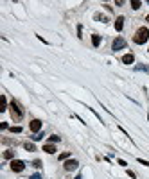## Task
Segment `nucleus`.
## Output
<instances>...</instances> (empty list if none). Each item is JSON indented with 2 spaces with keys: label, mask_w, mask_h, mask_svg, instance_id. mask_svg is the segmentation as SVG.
Listing matches in <instances>:
<instances>
[{
  "label": "nucleus",
  "mask_w": 149,
  "mask_h": 179,
  "mask_svg": "<svg viewBox=\"0 0 149 179\" xmlns=\"http://www.w3.org/2000/svg\"><path fill=\"white\" fill-rule=\"evenodd\" d=\"M75 179H83V177H81V176H77V177H75Z\"/></svg>",
  "instance_id": "25"
},
{
  "label": "nucleus",
  "mask_w": 149,
  "mask_h": 179,
  "mask_svg": "<svg viewBox=\"0 0 149 179\" xmlns=\"http://www.w3.org/2000/svg\"><path fill=\"white\" fill-rule=\"evenodd\" d=\"M7 109V99L6 97H2V106H0V111H6Z\"/></svg>",
  "instance_id": "13"
},
{
  "label": "nucleus",
  "mask_w": 149,
  "mask_h": 179,
  "mask_svg": "<svg viewBox=\"0 0 149 179\" xmlns=\"http://www.w3.org/2000/svg\"><path fill=\"white\" fill-rule=\"evenodd\" d=\"M59 140H61V138L54 134V136H50V138H49V143H56V142H59Z\"/></svg>",
  "instance_id": "16"
},
{
  "label": "nucleus",
  "mask_w": 149,
  "mask_h": 179,
  "mask_svg": "<svg viewBox=\"0 0 149 179\" xmlns=\"http://www.w3.org/2000/svg\"><path fill=\"white\" fill-rule=\"evenodd\" d=\"M128 176H129V177H133V179L137 177V176H135V172H131V170H128Z\"/></svg>",
  "instance_id": "23"
},
{
  "label": "nucleus",
  "mask_w": 149,
  "mask_h": 179,
  "mask_svg": "<svg viewBox=\"0 0 149 179\" xmlns=\"http://www.w3.org/2000/svg\"><path fill=\"white\" fill-rule=\"evenodd\" d=\"M11 133H22V127L20 126H16V127L13 126V127H11Z\"/></svg>",
  "instance_id": "20"
},
{
  "label": "nucleus",
  "mask_w": 149,
  "mask_h": 179,
  "mask_svg": "<svg viewBox=\"0 0 149 179\" xmlns=\"http://www.w3.org/2000/svg\"><path fill=\"white\" fill-rule=\"evenodd\" d=\"M147 40H149V29L147 27H139L137 32H135V36H133V41L137 45H144Z\"/></svg>",
  "instance_id": "1"
},
{
  "label": "nucleus",
  "mask_w": 149,
  "mask_h": 179,
  "mask_svg": "<svg viewBox=\"0 0 149 179\" xmlns=\"http://www.w3.org/2000/svg\"><path fill=\"white\" fill-rule=\"evenodd\" d=\"M32 167L40 169V167H42V161H40V159H34V161H32Z\"/></svg>",
  "instance_id": "19"
},
{
  "label": "nucleus",
  "mask_w": 149,
  "mask_h": 179,
  "mask_svg": "<svg viewBox=\"0 0 149 179\" xmlns=\"http://www.w3.org/2000/svg\"><path fill=\"white\" fill-rule=\"evenodd\" d=\"M122 27H124V16H119L117 20H115V31H122Z\"/></svg>",
  "instance_id": "8"
},
{
  "label": "nucleus",
  "mask_w": 149,
  "mask_h": 179,
  "mask_svg": "<svg viewBox=\"0 0 149 179\" xmlns=\"http://www.w3.org/2000/svg\"><path fill=\"white\" fill-rule=\"evenodd\" d=\"M139 163L144 165V167H149V161H146V159H142V158H139Z\"/></svg>",
  "instance_id": "22"
},
{
  "label": "nucleus",
  "mask_w": 149,
  "mask_h": 179,
  "mask_svg": "<svg viewBox=\"0 0 149 179\" xmlns=\"http://www.w3.org/2000/svg\"><path fill=\"white\" fill-rule=\"evenodd\" d=\"M31 179H42V177H40V174H34V176H31Z\"/></svg>",
  "instance_id": "24"
},
{
  "label": "nucleus",
  "mask_w": 149,
  "mask_h": 179,
  "mask_svg": "<svg viewBox=\"0 0 149 179\" xmlns=\"http://www.w3.org/2000/svg\"><path fill=\"white\" fill-rule=\"evenodd\" d=\"M146 20H147V21H149V14H147V16H146Z\"/></svg>",
  "instance_id": "26"
},
{
  "label": "nucleus",
  "mask_w": 149,
  "mask_h": 179,
  "mask_svg": "<svg viewBox=\"0 0 149 179\" xmlns=\"http://www.w3.org/2000/svg\"><path fill=\"white\" fill-rule=\"evenodd\" d=\"M94 18H95L97 21H104V23L108 21V18H106V16H103V14H99V13H97V14L94 16Z\"/></svg>",
  "instance_id": "14"
},
{
  "label": "nucleus",
  "mask_w": 149,
  "mask_h": 179,
  "mask_svg": "<svg viewBox=\"0 0 149 179\" xmlns=\"http://www.w3.org/2000/svg\"><path fill=\"white\" fill-rule=\"evenodd\" d=\"M29 129H31L34 134H36V133H40V129H42V120H38V118L31 120V124H29Z\"/></svg>",
  "instance_id": "6"
},
{
  "label": "nucleus",
  "mask_w": 149,
  "mask_h": 179,
  "mask_svg": "<svg viewBox=\"0 0 149 179\" xmlns=\"http://www.w3.org/2000/svg\"><path fill=\"white\" fill-rule=\"evenodd\" d=\"M92 43H94V47H99L101 45V36L99 34H94L92 36Z\"/></svg>",
  "instance_id": "10"
},
{
  "label": "nucleus",
  "mask_w": 149,
  "mask_h": 179,
  "mask_svg": "<svg viewBox=\"0 0 149 179\" xmlns=\"http://www.w3.org/2000/svg\"><path fill=\"white\" fill-rule=\"evenodd\" d=\"M43 136H45V134H43V133H36V134H34V136H32V140H42Z\"/></svg>",
  "instance_id": "21"
},
{
  "label": "nucleus",
  "mask_w": 149,
  "mask_h": 179,
  "mask_svg": "<svg viewBox=\"0 0 149 179\" xmlns=\"http://www.w3.org/2000/svg\"><path fill=\"white\" fill-rule=\"evenodd\" d=\"M23 169H25V163H23L22 159H13V161H11V170H13V172H22Z\"/></svg>",
  "instance_id": "4"
},
{
  "label": "nucleus",
  "mask_w": 149,
  "mask_h": 179,
  "mask_svg": "<svg viewBox=\"0 0 149 179\" xmlns=\"http://www.w3.org/2000/svg\"><path fill=\"white\" fill-rule=\"evenodd\" d=\"M124 64H133V61H135V56L133 54H126V56H122V59H120Z\"/></svg>",
  "instance_id": "7"
},
{
  "label": "nucleus",
  "mask_w": 149,
  "mask_h": 179,
  "mask_svg": "<svg viewBox=\"0 0 149 179\" xmlns=\"http://www.w3.org/2000/svg\"><path fill=\"white\" fill-rule=\"evenodd\" d=\"M70 158V152H63V154H59V161L61 159H68Z\"/></svg>",
  "instance_id": "18"
},
{
  "label": "nucleus",
  "mask_w": 149,
  "mask_h": 179,
  "mask_svg": "<svg viewBox=\"0 0 149 179\" xmlns=\"http://www.w3.org/2000/svg\"><path fill=\"white\" fill-rule=\"evenodd\" d=\"M4 158L6 159H14V152H13V150H6V152H4Z\"/></svg>",
  "instance_id": "12"
},
{
  "label": "nucleus",
  "mask_w": 149,
  "mask_h": 179,
  "mask_svg": "<svg viewBox=\"0 0 149 179\" xmlns=\"http://www.w3.org/2000/svg\"><path fill=\"white\" fill-rule=\"evenodd\" d=\"M23 149H25V150H29V152H32V150H36V147H34V143H31V142H25V143H23Z\"/></svg>",
  "instance_id": "11"
},
{
  "label": "nucleus",
  "mask_w": 149,
  "mask_h": 179,
  "mask_svg": "<svg viewBox=\"0 0 149 179\" xmlns=\"http://www.w3.org/2000/svg\"><path fill=\"white\" fill-rule=\"evenodd\" d=\"M140 6H142V2H139V0H133L131 2V7L133 9H140Z\"/></svg>",
  "instance_id": "15"
},
{
  "label": "nucleus",
  "mask_w": 149,
  "mask_h": 179,
  "mask_svg": "<svg viewBox=\"0 0 149 179\" xmlns=\"http://www.w3.org/2000/svg\"><path fill=\"white\" fill-rule=\"evenodd\" d=\"M43 150H45L47 154H54V152H56V147H54V143H45V145H43Z\"/></svg>",
  "instance_id": "9"
},
{
  "label": "nucleus",
  "mask_w": 149,
  "mask_h": 179,
  "mask_svg": "<svg viewBox=\"0 0 149 179\" xmlns=\"http://www.w3.org/2000/svg\"><path fill=\"white\" fill-rule=\"evenodd\" d=\"M126 45H128V43H126L124 38H115V40H113V45H111V50H115V52H117V50H122Z\"/></svg>",
  "instance_id": "3"
},
{
  "label": "nucleus",
  "mask_w": 149,
  "mask_h": 179,
  "mask_svg": "<svg viewBox=\"0 0 149 179\" xmlns=\"http://www.w3.org/2000/svg\"><path fill=\"white\" fill-rule=\"evenodd\" d=\"M63 167H65L66 172H72V170H75L77 167H79V163H77V159H66Z\"/></svg>",
  "instance_id": "5"
},
{
  "label": "nucleus",
  "mask_w": 149,
  "mask_h": 179,
  "mask_svg": "<svg viewBox=\"0 0 149 179\" xmlns=\"http://www.w3.org/2000/svg\"><path fill=\"white\" fill-rule=\"evenodd\" d=\"M11 116H13V120L14 122H20L22 118H23V109L20 107V104L16 102V100H11Z\"/></svg>",
  "instance_id": "2"
},
{
  "label": "nucleus",
  "mask_w": 149,
  "mask_h": 179,
  "mask_svg": "<svg viewBox=\"0 0 149 179\" xmlns=\"http://www.w3.org/2000/svg\"><path fill=\"white\" fill-rule=\"evenodd\" d=\"M135 70H139V72H147V66H144V64H139V66H135Z\"/></svg>",
  "instance_id": "17"
}]
</instances>
